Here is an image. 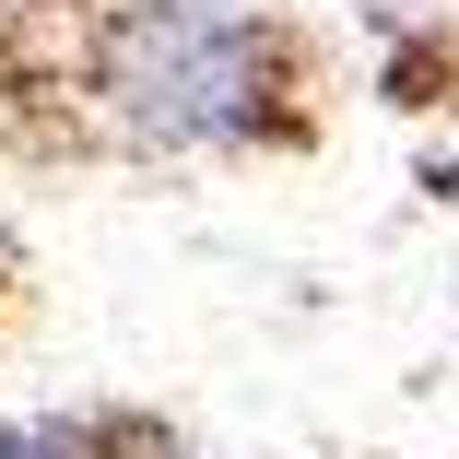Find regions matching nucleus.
Wrapping results in <instances>:
<instances>
[{
    "label": "nucleus",
    "mask_w": 459,
    "mask_h": 459,
    "mask_svg": "<svg viewBox=\"0 0 459 459\" xmlns=\"http://www.w3.org/2000/svg\"><path fill=\"white\" fill-rule=\"evenodd\" d=\"M82 95L130 153H259L307 118V48L259 0H118L95 13Z\"/></svg>",
    "instance_id": "nucleus-1"
},
{
    "label": "nucleus",
    "mask_w": 459,
    "mask_h": 459,
    "mask_svg": "<svg viewBox=\"0 0 459 459\" xmlns=\"http://www.w3.org/2000/svg\"><path fill=\"white\" fill-rule=\"evenodd\" d=\"M436 189H447V201H459V153H447V165H436Z\"/></svg>",
    "instance_id": "nucleus-4"
},
{
    "label": "nucleus",
    "mask_w": 459,
    "mask_h": 459,
    "mask_svg": "<svg viewBox=\"0 0 459 459\" xmlns=\"http://www.w3.org/2000/svg\"><path fill=\"white\" fill-rule=\"evenodd\" d=\"M24 13H48V0H0V24H24Z\"/></svg>",
    "instance_id": "nucleus-3"
},
{
    "label": "nucleus",
    "mask_w": 459,
    "mask_h": 459,
    "mask_svg": "<svg viewBox=\"0 0 459 459\" xmlns=\"http://www.w3.org/2000/svg\"><path fill=\"white\" fill-rule=\"evenodd\" d=\"M0 459H130V436L82 424V412H24V424H0Z\"/></svg>",
    "instance_id": "nucleus-2"
}]
</instances>
